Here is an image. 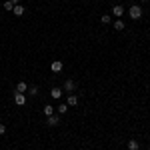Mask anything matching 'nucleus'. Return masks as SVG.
I'll return each instance as SVG.
<instances>
[{
    "mask_svg": "<svg viewBox=\"0 0 150 150\" xmlns=\"http://www.w3.org/2000/svg\"><path fill=\"white\" fill-rule=\"evenodd\" d=\"M128 16H130L132 20H138L140 16H142V8H140L138 4H134V6H130V8H128Z\"/></svg>",
    "mask_w": 150,
    "mask_h": 150,
    "instance_id": "1",
    "label": "nucleus"
},
{
    "mask_svg": "<svg viewBox=\"0 0 150 150\" xmlns=\"http://www.w3.org/2000/svg\"><path fill=\"white\" fill-rule=\"evenodd\" d=\"M124 6H120V4H116V6H112V16H116V18H122L124 16Z\"/></svg>",
    "mask_w": 150,
    "mask_h": 150,
    "instance_id": "2",
    "label": "nucleus"
},
{
    "mask_svg": "<svg viewBox=\"0 0 150 150\" xmlns=\"http://www.w3.org/2000/svg\"><path fill=\"white\" fill-rule=\"evenodd\" d=\"M14 102L18 104V106H24L26 104V96L22 92H14Z\"/></svg>",
    "mask_w": 150,
    "mask_h": 150,
    "instance_id": "3",
    "label": "nucleus"
},
{
    "mask_svg": "<svg viewBox=\"0 0 150 150\" xmlns=\"http://www.w3.org/2000/svg\"><path fill=\"white\" fill-rule=\"evenodd\" d=\"M24 12H26V8H24L22 4H16V6L12 8V14H14V16H18V18H20V16H24Z\"/></svg>",
    "mask_w": 150,
    "mask_h": 150,
    "instance_id": "4",
    "label": "nucleus"
},
{
    "mask_svg": "<svg viewBox=\"0 0 150 150\" xmlns=\"http://www.w3.org/2000/svg\"><path fill=\"white\" fill-rule=\"evenodd\" d=\"M58 124H60V114L48 116V126H58Z\"/></svg>",
    "mask_w": 150,
    "mask_h": 150,
    "instance_id": "5",
    "label": "nucleus"
},
{
    "mask_svg": "<svg viewBox=\"0 0 150 150\" xmlns=\"http://www.w3.org/2000/svg\"><path fill=\"white\" fill-rule=\"evenodd\" d=\"M74 88H76V82L72 80V78H68V80L64 82V90L66 92H74Z\"/></svg>",
    "mask_w": 150,
    "mask_h": 150,
    "instance_id": "6",
    "label": "nucleus"
},
{
    "mask_svg": "<svg viewBox=\"0 0 150 150\" xmlns=\"http://www.w3.org/2000/svg\"><path fill=\"white\" fill-rule=\"evenodd\" d=\"M62 68H64V64H62V60H54V62L50 64V70H52V72H60Z\"/></svg>",
    "mask_w": 150,
    "mask_h": 150,
    "instance_id": "7",
    "label": "nucleus"
},
{
    "mask_svg": "<svg viewBox=\"0 0 150 150\" xmlns=\"http://www.w3.org/2000/svg\"><path fill=\"white\" fill-rule=\"evenodd\" d=\"M112 28H114V30H118V32H122V30L126 28V24H124V20H120V18H118V20L112 24Z\"/></svg>",
    "mask_w": 150,
    "mask_h": 150,
    "instance_id": "8",
    "label": "nucleus"
},
{
    "mask_svg": "<svg viewBox=\"0 0 150 150\" xmlns=\"http://www.w3.org/2000/svg\"><path fill=\"white\" fill-rule=\"evenodd\" d=\"M50 96H52V98H62V88H58V86H54V88H52V90H50Z\"/></svg>",
    "mask_w": 150,
    "mask_h": 150,
    "instance_id": "9",
    "label": "nucleus"
},
{
    "mask_svg": "<svg viewBox=\"0 0 150 150\" xmlns=\"http://www.w3.org/2000/svg\"><path fill=\"white\" fill-rule=\"evenodd\" d=\"M66 104H68V106H76V104H78V96H76V94H70L68 98H66Z\"/></svg>",
    "mask_w": 150,
    "mask_h": 150,
    "instance_id": "10",
    "label": "nucleus"
},
{
    "mask_svg": "<svg viewBox=\"0 0 150 150\" xmlns=\"http://www.w3.org/2000/svg\"><path fill=\"white\" fill-rule=\"evenodd\" d=\"M56 110H58V114H60V116H64L66 112H68V104H64V102H62V104H58V106H56Z\"/></svg>",
    "mask_w": 150,
    "mask_h": 150,
    "instance_id": "11",
    "label": "nucleus"
},
{
    "mask_svg": "<svg viewBox=\"0 0 150 150\" xmlns=\"http://www.w3.org/2000/svg\"><path fill=\"white\" fill-rule=\"evenodd\" d=\"M16 92H28V84H26V82H18V84H16Z\"/></svg>",
    "mask_w": 150,
    "mask_h": 150,
    "instance_id": "12",
    "label": "nucleus"
},
{
    "mask_svg": "<svg viewBox=\"0 0 150 150\" xmlns=\"http://www.w3.org/2000/svg\"><path fill=\"white\" fill-rule=\"evenodd\" d=\"M42 112H44V116H52L54 114V106H50V104H46V106H44V108H42Z\"/></svg>",
    "mask_w": 150,
    "mask_h": 150,
    "instance_id": "13",
    "label": "nucleus"
},
{
    "mask_svg": "<svg viewBox=\"0 0 150 150\" xmlns=\"http://www.w3.org/2000/svg\"><path fill=\"white\" fill-rule=\"evenodd\" d=\"M138 148H140L138 140H128V150H138Z\"/></svg>",
    "mask_w": 150,
    "mask_h": 150,
    "instance_id": "14",
    "label": "nucleus"
},
{
    "mask_svg": "<svg viewBox=\"0 0 150 150\" xmlns=\"http://www.w3.org/2000/svg\"><path fill=\"white\" fill-rule=\"evenodd\" d=\"M100 22H102V24H110V22H112V16H110V14H104L102 18H100Z\"/></svg>",
    "mask_w": 150,
    "mask_h": 150,
    "instance_id": "15",
    "label": "nucleus"
},
{
    "mask_svg": "<svg viewBox=\"0 0 150 150\" xmlns=\"http://www.w3.org/2000/svg\"><path fill=\"white\" fill-rule=\"evenodd\" d=\"M2 6H4V10H8V12H12V8H14V4H12L10 0H6V2H4Z\"/></svg>",
    "mask_w": 150,
    "mask_h": 150,
    "instance_id": "16",
    "label": "nucleus"
},
{
    "mask_svg": "<svg viewBox=\"0 0 150 150\" xmlns=\"http://www.w3.org/2000/svg\"><path fill=\"white\" fill-rule=\"evenodd\" d=\"M28 92L32 94V96H36V94H38V86H30V88H28Z\"/></svg>",
    "mask_w": 150,
    "mask_h": 150,
    "instance_id": "17",
    "label": "nucleus"
},
{
    "mask_svg": "<svg viewBox=\"0 0 150 150\" xmlns=\"http://www.w3.org/2000/svg\"><path fill=\"white\" fill-rule=\"evenodd\" d=\"M2 134H6V126H4V124H0V136H2Z\"/></svg>",
    "mask_w": 150,
    "mask_h": 150,
    "instance_id": "18",
    "label": "nucleus"
},
{
    "mask_svg": "<svg viewBox=\"0 0 150 150\" xmlns=\"http://www.w3.org/2000/svg\"><path fill=\"white\" fill-rule=\"evenodd\" d=\"M12 4H14V6H16V4H20V0H10Z\"/></svg>",
    "mask_w": 150,
    "mask_h": 150,
    "instance_id": "19",
    "label": "nucleus"
},
{
    "mask_svg": "<svg viewBox=\"0 0 150 150\" xmlns=\"http://www.w3.org/2000/svg\"><path fill=\"white\" fill-rule=\"evenodd\" d=\"M140 2H148V0H140Z\"/></svg>",
    "mask_w": 150,
    "mask_h": 150,
    "instance_id": "20",
    "label": "nucleus"
}]
</instances>
